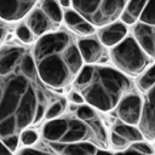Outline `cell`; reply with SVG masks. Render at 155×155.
Masks as SVG:
<instances>
[{
	"mask_svg": "<svg viewBox=\"0 0 155 155\" xmlns=\"http://www.w3.org/2000/svg\"><path fill=\"white\" fill-rule=\"evenodd\" d=\"M130 0H71L73 8L94 27L116 21Z\"/></svg>",
	"mask_w": 155,
	"mask_h": 155,
	"instance_id": "6",
	"label": "cell"
},
{
	"mask_svg": "<svg viewBox=\"0 0 155 155\" xmlns=\"http://www.w3.org/2000/svg\"><path fill=\"white\" fill-rule=\"evenodd\" d=\"M124 151H134V153H140V154H154L153 147L149 143L144 142L143 139L130 143V145Z\"/></svg>",
	"mask_w": 155,
	"mask_h": 155,
	"instance_id": "21",
	"label": "cell"
},
{
	"mask_svg": "<svg viewBox=\"0 0 155 155\" xmlns=\"http://www.w3.org/2000/svg\"><path fill=\"white\" fill-rule=\"evenodd\" d=\"M63 19L65 21V24L79 35H91L94 31V25L81 16L75 8L65 10L63 13Z\"/></svg>",
	"mask_w": 155,
	"mask_h": 155,
	"instance_id": "14",
	"label": "cell"
},
{
	"mask_svg": "<svg viewBox=\"0 0 155 155\" xmlns=\"http://www.w3.org/2000/svg\"><path fill=\"white\" fill-rule=\"evenodd\" d=\"M65 107H67V99L63 97H57L47 108V111L45 114V119L50 120V119L58 117L59 115L63 114V111L65 110Z\"/></svg>",
	"mask_w": 155,
	"mask_h": 155,
	"instance_id": "19",
	"label": "cell"
},
{
	"mask_svg": "<svg viewBox=\"0 0 155 155\" xmlns=\"http://www.w3.org/2000/svg\"><path fill=\"white\" fill-rule=\"evenodd\" d=\"M38 139H39L38 132L34 130H29V128H25L24 131H22L19 136V140L22 142L23 145H33L38 142Z\"/></svg>",
	"mask_w": 155,
	"mask_h": 155,
	"instance_id": "23",
	"label": "cell"
},
{
	"mask_svg": "<svg viewBox=\"0 0 155 155\" xmlns=\"http://www.w3.org/2000/svg\"><path fill=\"white\" fill-rule=\"evenodd\" d=\"M68 99L71 102V103H75V104H82L85 102L84 97L81 96V93L79 91H71L69 94H68Z\"/></svg>",
	"mask_w": 155,
	"mask_h": 155,
	"instance_id": "25",
	"label": "cell"
},
{
	"mask_svg": "<svg viewBox=\"0 0 155 155\" xmlns=\"http://www.w3.org/2000/svg\"><path fill=\"white\" fill-rule=\"evenodd\" d=\"M142 93L143 109L139 130L148 140L155 139V64L144 70L137 80Z\"/></svg>",
	"mask_w": 155,
	"mask_h": 155,
	"instance_id": "7",
	"label": "cell"
},
{
	"mask_svg": "<svg viewBox=\"0 0 155 155\" xmlns=\"http://www.w3.org/2000/svg\"><path fill=\"white\" fill-rule=\"evenodd\" d=\"M5 153H11V150L6 147V144L0 139V154H5Z\"/></svg>",
	"mask_w": 155,
	"mask_h": 155,
	"instance_id": "26",
	"label": "cell"
},
{
	"mask_svg": "<svg viewBox=\"0 0 155 155\" xmlns=\"http://www.w3.org/2000/svg\"><path fill=\"white\" fill-rule=\"evenodd\" d=\"M111 131H114L115 133L120 134L122 138H125L126 140H128L130 143L132 142H136V140H142L144 139V136L143 133L140 132V130H137L136 127H133V125H130V124H126L124 121L120 120V122H116Z\"/></svg>",
	"mask_w": 155,
	"mask_h": 155,
	"instance_id": "17",
	"label": "cell"
},
{
	"mask_svg": "<svg viewBox=\"0 0 155 155\" xmlns=\"http://www.w3.org/2000/svg\"><path fill=\"white\" fill-rule=\"evenodd\" d=\"M127 34V24L121 22H111L98 30V39L104 46H114L120 42Z\"/></svg>",
	"mask_w": 155,
	"mask_h": 155,
	"instance_id": "13",
	"label": "cell"
},
{
	"mask_svg": "<svg viewBox=\"0 0 155 155\" xmlns=\"http://www.w3.org/2000/svg\"><path fill=\"white\" fill-rule=\"evenodd\" d=\"M110 58L119 70L128 75H139L149 65V54L142 48L136 38L127 36L114 45Z\"/></svg>",
	"mask_w": 155,
	"mask_h": 155,
	"instance_id": "5",
	"label": "cell"
},
{
	"mask_svg": "<svg viewBox=\"0 0 155 155\" xmlns=\"http://www.w3.org/2000/svg\"><path fill=\"white\" fill-rule=\"evenodd\" d=\"M27 25L30 28V30L34 33L35 36H41L45 33H47L54 24L50 21V18L40 7L31 10L27 19Z\"/></svg>",
	"mask_w": 155,
	"mask_h": 155,
	"instance_id": "15",
	"label": "cell"
},
{
	"mask_svg": "<svg viewBox=\"0 0 155 155\" xmlns=\"http://www.w3.org/2000/svg\"><path fill=\"white\" fill-rule=\"evenodd\" d=\"M110 143H111V145L116 150H125L130 145V142L128 140H126L120 134L115 133L114 131H111V133H110Z\"/></svg>",
	"mask_w": 155,
	"mask_h": 155,
	"instance_id": "24",
	"label": "cell"
},
{
	"mask_svg": "<svg viewBox=\"0 0 155 155\" xmlns=\"http://www.w3.org/2000/svg\"><path fill=\"white\" fill-rule=\"evenodd\" d=\"M143 109V99L136 92H127L121 97L117 105L115 107V111L117 117L130 125H139L142 117Z\"/></svg>",
	"mask_w": 155,
	"mask_h": 155,
	"instance_id": "8",
	"label": "cell"
},
{
	"mask_svg": "<svg viewBox=\"0 0 155 155\" xmlns=\"http://www.w3.org/2000/svg\"><path fill=\"white\" fill-rule=\"evenodd\" d=\"M33 58L41 80L53 90L71 84L84 62L78 42L65 30L41 35L35 44Z\"/></svg>",
	"mask_w": 155,
	"mask_h": 155,
	"instance_id": "2",
	"label": "cell"
},
{
	"mask_svg": "<svg viewBox=\"0 0 155 155\" xmlns=\"http://www.w3.org/2000/svg\"><path fill=\"white\" fill-rule=\"evenodd\" d=\"M133 35L149 57L155 58V23L138 21L133 28Z\"/></svg>",
	"mask_w": 155,
	"mask_h": 155,
	"instance_id": "12",
	"label": "cell"
},
{
	"mask_svg": "<svg viewBox=\"0 0 155 155\" xmlns=\"http://www.w3.org/2000/svg\"><path fill=\"white\" fill-rule=\"evenodd\" d=\"M41 8L54 25L62 22L63 12L57 0H41Z\"/></svg>",
	"mask_w": 155,
	"mask_h": 155,
	"instance_id": "18",
	"label": "cell"
},
{
	"mask_svg": "<svg viewBox=\"0 0 155 155\" xmlns=\"http://www.w3.org/2000/svg\"><path fill=\"white\" fill-rule=\"evenodd\" d=\"M42 137L53 153H57L64 145L79 142H93L97 144L93 130L78 115L50 119L42 127Z\"/></svg>",
	"mask_w": 155,
	"mask_h": 155,
	"instance_id": "4",
	"label": "cell"
},
{
	"mask_svg": "<svg viewBox=\"0 0 155 155\" xmlns=\"http://www.w3.org/2000/svg\"><path fill=\"white\" fill-rule=\"evenodd\" d=\"M5 36V30H4V28H1L0 27V41L2 40V38Z\"/></svg>",
	"mask_w": 155,
	"mask_h": 155,
	"instance_id": "28",
	"label": "cell"
},
{
	"mask_svg": "<svg viewBox=\"0 0 155 155\" xmlns=\"http://www.w3.org/2000/svg\"><path fill=\"white\" fill-rule=\"evenodd\" d=\"M16 35H17V38L22 41V42H24V44H30V42H33L34 41V33L30 30V28L27 25V24H24V23H22V24H19L17 28H16Z\"/></svg>",
	"mask_w": 155,
	"mask_h": 155,
	"instance_id": "22",
	"label": "cell"
},
{
	"mask_svg": "<svg viewBox=\"0 0 155 155\" xmlns=\"http://www.w3.org/2000/svg\"><path fill=\"white\" fill-rule=\"evenodd\" d=\"M78 46L82 57L88 64L94 63H104L108 61V53L105 52L104 45L97 36H85L78 40Z\"/></svg>",
	"mask_w": 155,
	"mask_h": 155,
	"instance_id": "9",
	"label": "cell"
},
{
	"mask_svg": "<svg viewBox=\"0 0 155 155\" xmlns=\"http://www.w3.org/2000/svg\"><path fill=\"white\" fill-rule=\"evenodd\" d=\"M139 21L144 23H155V0H148L140 16Z\"/></svg>",
	"mask_w": 155,
	"mask_h": 155,
	"instance_id": "20",
	"label": "cell"
},
{
	"mask_svg": "<svg viewBox=\"0 0 155 155\" xmlns=\"http://www.w3.org/2000/svg\"><path fill=\"white\" fill-rule=\"evenodd\" d=\"M74 86L88 105L101 111L113 110L121 97L132 91V82L125 73L110 67L93 64L80 69Z\"/></svg>",
	"mask_w": 155,
	"mask_h": 155,
	"instance_id": "3",
	"label": "cell"
},
{
	"mask_svg": "<svg viewBox=\"0 0 155 155\" xmlns=\"http://www.w3.org/2000/svg\"><path fill=\"white\" fill-rule=\"evenodd\" d=\"M70 2H71V0H59V4L64 7H68L70 5Z\"/></svg>",
	"mask_w": 155,
	"mask_h": 155,
	"instance_id": "27",
	"label": "cell"
},
{
	"mask_svg": "<svg viewBox=\"0 0 155 155\" xmlns=\"http://www.w3.org/2000/svg\"><path fill=\"white\" fill-rule=\"evenodd\" d=\"M36 0H0V18L13 22L24 17L35 5Z\"/></svg>",
	"mask_w": 155,
	"mask_h": 155,
	"instance_id": "11",
	"label": "cell"
},
{
	"mask_svg": "<svg viewBox=\"0 0 155 155\" xmlns=\"http://www.w3.org/2000/svg\"><path fill=\"white\" fill-rule=\"evenodd\" d=\"M147 1L148 0H130L127 5L125 6L122 13L120 15L121 21L126 24H134L139 19V16Z\"/></svg>",
	"mask_w": 155,
	"mask_h": 155,
	"instance_id": "16",
	"label": "cell"
},
{
	"mask_svg": "<svg viewBox=\"0 0 155 155\" xmlns=\"http://www.w3.org/2000/svg\"><path fill=\"white\" fill-rule=\"evenodd\" d=\"M56 98L25 47L11 44L0 48V139L11 153L17 149L22 131L45 119Z\"/></svg>",
	"mask_w": 155,
	"mask_h": 155,
	"instance_id": "1",
	"label": "cell"
},
{
	"mask_svg": "<svg viewBox=\"0 0 155 155\" xmlns=\"http://www.w3.org/2000/svg\"><path fill=\"white\" fill-rule=\"evenodd\" d=\"M75 115H78L79 117L84 119L93 130L94 136H96V140L97 144L102 148L105 149L109 144V139L107 136V131L104 127V124L102 121V119L98 116V114L96 113L94 108L91 105H86V104H80V107L76 108L75 110Z\"/></svg>",
	"mask_w": 155,
	"mask_h": 155,
	"instance_id": "10",
	"label": "cell"
}]
</instances>
